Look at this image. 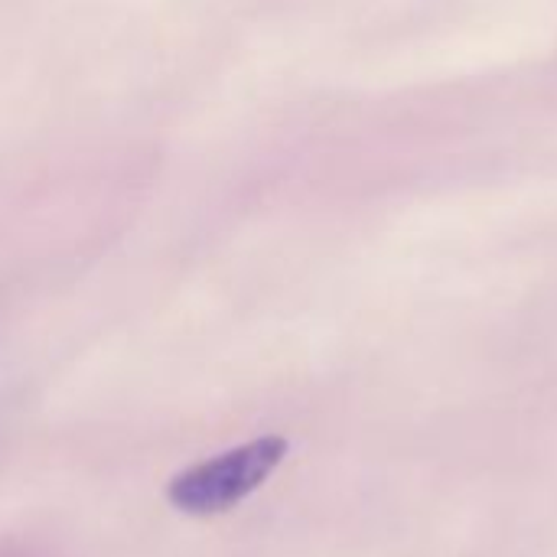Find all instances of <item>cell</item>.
<instances>
[{"label":"cell","instance_id":"1","mask_svg":"<svg viewBox=\"0 0 557 557\" xmlns=\"http://www.w3.org/2000/svg\"><path fill=\"white\" fill-rule=\"evenodd\" d=\"M290 444L277 434L232 447L173 476L166 496L186 516H219L248 499L284 463Z\"/></svg>","mask_w":557,"mask_h":557}]
</instances>
